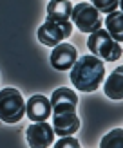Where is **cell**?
I'll return each mask as SVG.
<instances>
[{
    "mask_svg": "<svg viewBox=\"0 0 123 148\" xmlns=\"http://www.w3.org/2000/svg\"><path fill=\"white\" fill-rule=\"evenodd\" d=\"M105 27L107 33L112 36L116 42H123V14L121 11L114 9L111 13H107V20H105Z\"/></svg>",
    "mask_w": 123,
    "mask_h": 148,
    "instance_id": "obj_13",
    "label": "cell"
},
{
    "mask_svg": "<svg viewBox=\"0 0 123 148\" xmlns=\"http://www.w3.org/2000/svg\"><path fill=\"white\" fill-rule=\"evenodd\" d=\"M87 47H89L91 54L101 58L105 62H118L121 58V45L116 42L107 29H96V31L89 33V40H87Z\"/></svg>",
    "mask_w": 123,
    "mask_h": 148,
    "instance_id": "obj_2",
    "label": "cell"
},
{
    "mask_svg": "<svg viewBox=\"0 0 123 148\" xmlns=\"http://www.w3.org/2000/svg\"><path fill=\"white\" fill-rule=\"evenodd\" d=\"M71 20L82 33H92L101 27V16L100 11L89 2H80L78 5H72Z\"/></svg>",
    "mask_w": 123,
    "mask_h": 148,
    "instance_id": "obj_4",
    "label": "cell"
},
{
    "mask_svg": "<svg viewBox=\"0 0 123 148\" xmlns=\"http://www.w3.org/2000/svg\"><path fill=\"white\" fill-rule=\"evenodd\" d=\"M71 11H72V4L69 0H51L47 5V18L65 22L71 20Z\"/></svg>",
    "mask_w": 123,
    "mask_h": 148,
    "instance_id": "obj_12",
    "label": "cell"
},
{
    "mask_svg": "<svg viewBox=\"0 0 123 148\" xmlns=\"http://www.w3.org/2000/svg\"><path fill=\"white\" fill-rule=\"evenodd\" d=\"M53 130L56 136H72L80 130V117L76 112H54L53 114Z\"/></svg>",
    "mask_w": 123,
    "mask_h": 148,
    "instance_id": "obj_10",
    "label": "cell"
},
{
    "mask_svg": "<svg viewBox=\"0 0 123 148\" xmlns=\"http://www.w3.org/2000/svg\"><path fill=\"white\" fill-rule=\"evenodd\" d=\"M105 78L103 60L94 54L76 58L71 67V81L80 92H94Z\"/></svg>",
    "mask_w": 123,
    "mask_h": 148,
    "instance_id": "obj_1",
    "label": "cell"
},
{
    "mask_svg": "<svg viewBox=\"0 0 123 148\" xmlns=\"http://www.w3.org/2000/svg\"><path fill=\"white\" fill-rule=\"evenodd\" d=\"M51 114H53V107H51L49 98L42 94H34L29 98L25 103V116L31 121H47Z\"/></svg>",
    "mask_w": 123,
    "mask_h": 148,
    "instance_id": "obj_8",
    "label": "cell"
},
{
    "mask_svg": "<svg viewBox=\"0 0 123 148\" xmlns=\"http://www.w3.org/2000/svg\"><path fill=\"white\" fill-rule=\"evenodd\" d=\"M103 90L111 99H116V101L123 99V67L114 69L109 74Z\"/></svg>",
    "mask_w": 123,
    "mask_h": 148,
    "instance_id": "obj_11",
    "label": "cell"
},
{
    "mask_svg": "<svg viewBox=\"0 0 123 148\" xmlns=\"http://www.w3.org/2000/svg\"><path fill=\"white\" fill-rule=\"evenodd\" d=\"M25 116V101L18 88L7 87L0 90V121L18 123Z\"/></svg>",
    "mask_w": 123,
    "mask_h": 148,
    "instance_id": "obj_3",
    "label": "cell"
},
{
    "mask_svg": "<svg viewBox=\"0 0 123 148\" xmlns=\"http://www.w3.org/2000/svg\"><path fill=\"white\" fill-rule=\"evenodd\" d=\"M71 33H72V24L69 20L58 22V20L47 18L38 27V40L47 47H54L60 42H63L65 38H69Z\"/></svg>",
    "mask_w": 123,
    "mask_h": 148,
    "instance_id": "obj_5",
    "label": "cell"
},
{
    "mask_svg": "<svg viewBox=\"0 0 123 148\" xmlns=\"http://www.w3.org/2000/svg\"><path fill=\"white\" fill-rule=\"evenodd\" d=\"M78 58V51L74 45L71 43H63L60 42L58 45L53 47V53H51V65L56 71H69L72 67V63L76 62Z\"/></svg>",
    "mask_w": 123,
    "mask_h": 148,
    "instance_id": "obj_7",
    "label": "cell"
},
{
    "mask_svg": "<svg viewBox=\"0 0 123 148\" xmlns=\"http://www.w3.org/2000/svg\"><path fill=\"white\" fill-rule=\"evenodd\" d=\"M91 4L96 7L100 13H111L114 9H118L120 0H91Z\"/></svg>",
    "mask_w": 123,
    "mask_h": 148,
    "instance_id": "obj_15",
    "label": "cell"
},
{
    "mask_svg": "<svg viewBox=\"0 0 123 148\" xmlns=\"http://www.w3.org/2000/svg\"><path fill=\"white\" fill-rule=\"evenodd\" d=\"M63 146H72V148H78L80 146V143L76 141V139H72V137H69V136H63L60 141H56L54 143V148H63Z\"/></svg>",
    "mask_w": 123,
    "mask_h": 148,
    "instance_id": "obj_16",
    "label": "cell"
},
{
    "mask_svg": "<svg viewBox=\"0 0 123 148\" xmlns=\"http://www.w3.org/2000/svg\"><path fill=\"white\" fill-rule=\"evenodd\" d=\"M49 101H51V107H53V114L54 112H76V107H78L76 92L67 87L56 88Z\"/></svg>",
    "mask_w": 123,
    "mask_h": 148,
    "instance_id": "obj_9",
    "label": "cell"
},
{
    "mask_svg": "<svg viewBox=\"0 0 123 148\" xmlns=\"http://www.w3.org/2000/svg\"><path fill=\"white\" fill-rule=\"evenodd\" d=\"M101 148H107V146H116V148H121L123 146V130L121 128H116L112 130L111 134H107L100 143Z\"/></svg>",
    "mask_w": 123,
    "mask_h": 148,
    "instance_id": "obj_14",
    "label": "cell"
},
{
    "mask_svg": "<svg viewBox=\"0 0 123 148\" xmlns=\"http://www.w3.org/2000/svg\"><path fill=\"white\" fill-rule=\"evenodd\" d=\"M25 137L31 148H47L54 141V130L45 121H33L25 132Z\"/></svg>",
    "mask_w": 123,
    "mask_h": 148,
    "instance_id": "obj_6",
    "label": "cell"
}]
</instances>
